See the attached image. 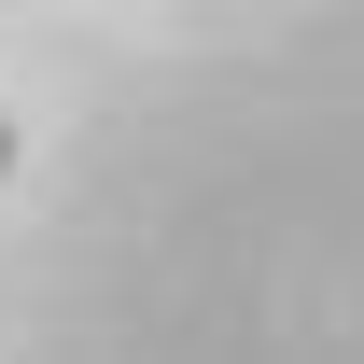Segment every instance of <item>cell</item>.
Masks as SVG:
<instances>
[{
  "label": "cell",
  "instance_id": "obj_1",
  "mask_svg": "<svg viewBox=\"0 0 364 364\" xmlns=\"http://www.w3.org/2000/svg\"><path fill=\"white\" fill-rule=\"evenodd\" d=\"M0 168H14V127H0Z\"/></svg>",
  "mask_w": 364,
  "mask_h": 364
}]
</instances>
